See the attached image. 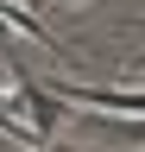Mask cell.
Wrapping results in <instances>:
<instances>
[{
    "instance_id": "1",
    "label": "cell",
    "mask_w": 145,
    "mask_h": 152,
    "mask_svg": "<svg viewBox=\"0 0 145 152\" xmlns=\"http://www.w3.org/2000/svg\"><path fill=\"white\" fill-rule=\"evenodd\" d=\"M6 95H13V102H25V121H32L38 140H44V133H57V121H63V95H57V89H38L25 70H13Z\"/></svg>"
},
{
    "instance_id": "2",
    "label": "cell",
    "mask_w": 145,
    "mask_h": 152,
    "mask_svg": "<svg viewBox=\"0 0 145 152\" xmlns=\"http://www.w3.org/2000/svg\"><path fill=\"white\" fill-rule=\"evenodd\" d=\"M120 127L133 133V140H145V114H120Z\"/></svg>"
},
{
    "instance_id": "3",
    "label": "cell",
    "mask_w": 145,
    "mask_h": 152,
    "mask_svg": "<svg viewBox=\"0 0 145 152\" xmlns=\"http://www.w3.org/2000/svg\"><path fill=\"white\" fill-rule=\"evenodd\" d=\"M19 7H38V0H19Z\"/></svg>"
},
{
    "instance_id": "4",
    "label": "cell",
    "mask_w": 145,
    "mask_h": 152,
    "mask_svg": "<svg viewBox=\"0 0 145 152\" xmlns=\"http://www.w3.org/2000/svg\"><path fill=\"white\" fill-rule=\"evenodd\" d=\"M44 152H50V146H44Z\"/></svg>"
}]
</instances>
